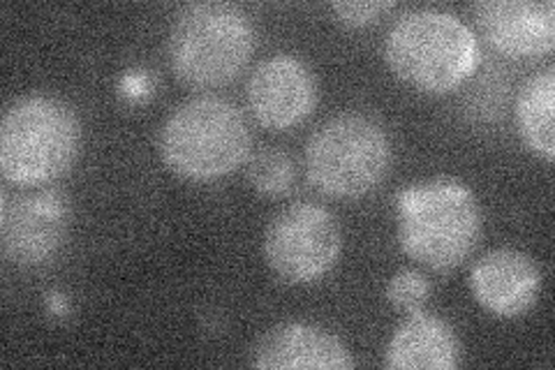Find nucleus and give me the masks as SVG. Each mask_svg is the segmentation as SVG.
Listing matches in <instances>:
<instances>
[{
    "instance_id": "17",
    "label": "nucleus",
    "mask_w": 555,
    "mask_h": 370,
    "mask_svg": "<svg viewBox=\"0 0 555 370\" xmlns=\"http://www.w3.org/2000/svg\"><path fill=\"white\" fill-rule=\"evenodd\" d=\"M334 14L347 26H369L375 24L382 14L393 10V3L387 0H366V3H334Z\"/></svg>"
},
{
    "instance_id": "15",
    "label": "nucleus",
    "mask_w": 555,
    "mask_h": 370,
    "mask_svg": "<svg viewBox=\"0 0 555 370\" xmlns=\"http://www.w3.org/2000/svg\"><path fill=\"white\" fill-rule=\"evenodd\" d=\"M248 181L264 197H283L297 181L292 157L281 149H262L248 163Z\"/></svg>"
},
{
    "instance_id": "7",
    "label": "nucleus",
    "mask_w": 555,
    "mask_h": 370,
    "mask_svg": "<svg viewBox=\"0 0 555 370\" xmlns=\"http://www.w3.org/2000/svg\"><path fill=\"white\" fill-rule=\"evenodd\" d=\"M343 248L338 220L320 204L301 202L278 214L264 234L269 269L289 285H310L336 267Z\"/></svg>"
},
{
    "instance_id": "8",
    "label": "nucleus",
    "mask_w": 555,
    "mask_h": 370,
    "mask_svg": "<svg viewBox=\"0 0 555 370\" xmlns=\"http://www.w3.org/2000/svg\"><path fill=\"white\" fill-rule=\"evenodd\" d=\"M69 206L59 190H38L10 197L3 192L0 243L3 255L20 267H40L54 257L67 234Z\"/></svg>"
},
{
    "instance_id": "12",
    "label": "nucleus",
    "mask_w": 555,
    "mask_h": 370,
    "mask_svg": "<svg viewBox=\"0 0 555 370\" xmlns=\"http://www.w3.org/2000/svg\"><path fill=\"white\" fill-rule=\"evenodd\" d=\"M253 366L259 370H347L354 361L334 333L292 322L273 327L257 341Z\"/></svg>"
},
{
    "instance_id": "4",
    "label": "nucleus",
    "mask_w": 555,
    "mask_h": 370,
    "mask_svg": "<svg viewBox=\"0 0 555 370\" xmlns=\"http://www.w3.org/2000/svg\"><path fill=\"white\" fill-rule=\"evenodd\" d=\"M81 123L73 107L49 95L16 100L0 126V171L16 186H42L75 165Z\"/></svg>"
},
{
    "instance_id": "16",
    "label": "nucleus",
    "mask_w": 555,
    "mask_h": 370,
    "mask_svg": "<svg viewBox=\"0 0 555 370\" xmlns=\"http://www.w3.org/2000/svg\"><path fill=\"white\" fill-rule=\"evenodd\" d=\"M428 296H430V283L428 278L420 271L403 269L387 283V302L403 312L424 310Z\"/></svg>"
},
{
    "instance_id": "2",
    "label": "nucleus",
    "mask_w": 555,
    "mask_h": 370,
    "mask_svg": "<svg viewBox=\"0 0 555 370\" xmlns=\"http://www.w3.org/2000/svg\"><path fill=\"white\" fill-rule=\"evenodd\" d=\"M253 137L236 104L216 95L183 102L163 123V163L190 181H214L236 171L250 155Z\"/></svg>"
},
{
    "instance_id": "10",
    "label": "nucleus",
    "mask_w": 555,
    "mask_h": 370,
    "mask_svg": "<svg viewBox=\"0 0 555 370\" xmlns=\"http://www.w3.org/2000/svg\"><path fill=\"white\" fill-rule=\"evenodd\" d=\"M481 38L512 59H540L555 47V3L479 0L473 8Z\"/></svg>"
},
{
    "instance_id": "14",
    "label": "nucleus",
    "mask_w": 555,
    "mask_h": 370,
    "mask_svg": "<svg viewBox=\"0 0 555 370\" xmlns=\"http://www.w3.org/2000/svg\"><path fill=\"white\" fill-rule=\"evenodd\" d=\"M555 67L548 65L542 73L532 75L520 88L516 100V123L528 149L544 155L546 161L555 157Z\"/></svg>"
},
{
    "instance_id": "11",
    "label": "nucleus",
    "mask_w": 555,
    "mask_h": 370,
    "mask_svg": "<svg viewBox=\"0 0 555 370\" xmlns=\"http://www.w3.org/2000/svg\"><path fill=\"white\" fill-rule=\"evenodd\" d=\"M477 304L498 317L528 312L542 292V271L526 253L500 248L486 253L470 273Z\"/></svg>"
},
{
    "instance_id": "5",
    "label": "nucleus",
    "mask_w": 555,
    "mask_h": 370,
    "mask_svg": "<svg viewBox=\"0 0 555 370\" xmlns=\"http://www.w3.org/2000/svg\"><path fill=\"white\" fill-rule=\"evenodd\" d=\"M255 33L246 12L228 3H190L169 30V61L177 77L195 88L234 81L248 65Z\"/></svg>"
},
{
    "instance_id": "1",
    "label": "nucleus",
    "mask_w": 555,
    "mask_h": 370,
    "mask_svg": "<svg viewBox=\"0 0 555 370\" xmlns=\"http://www.w3.org/2000/svg\"><path fill=\"white\" fill-rule=\"evenodd\" d=\"M398 243L433 271H451L481 239V210L473 190L456 179H436L401 190L396 202Z\"/></svg>"
},
{
    "instance_id": "9",
    "label": "nucleus",
    "mask_w": 555,
    "mask_h": 370,
    "mask_svg": "<svg viewBox=\"0 0 555 370\" xmlns=\"http://www.w3.org/2000/svg\"><path fill=\"white\" fill-rule=\"evenodd\" d=\"M248 104L264 128L285 130L306 120L318 104V81L297 56L275 54L248 79Z\"/></svg>"
},
{
    "instance_id": "6",
    "label": "nucleus",
    "mask_w": 555,
    "mask_h": 370,
    "mask_svg": "<svg viewBox=\"0 0 555 370\" xmlns=\"http://www.w3.org/2000/svg\"><path fill=\"white\" fill-rule=\"evenodd\" d=\"M391 165V142L371 116L340 114L310 135L306 174L328 197H361L375 190Z\"/></svg>"
},
{
    "instance_id": "13",
    "label": "nucleus",
    "mask_w": 555,
    "mask_h": 370,
    "mask_svg": "<svg viewBox=\"0 0 555 370\" xmlns=\"http://www.w3.org/2000/svg\"><path fill=\"white\" fill-rule=\"evenodd\" d=\"M461 345L454 329L426 310L408 312L385 349L391 370H454Z\"/></svg>"
},
{
    "instance_id": "3",
    "label": "nucleus",
    "mask_w": 555,
    "mask_h": 370,
    "mask_svg": "<svg viewBox=\"0 0 555 370\" xmlns=\"http://www.w3.org/2000/svg\"><path fill=\"white\" fill-rule=\"evenodd\" d=\"M385 59L398 79L426 93H447L475 73L479 42L459 16L414 10L389 28Z\"/></svg>"
}]
</instances>
